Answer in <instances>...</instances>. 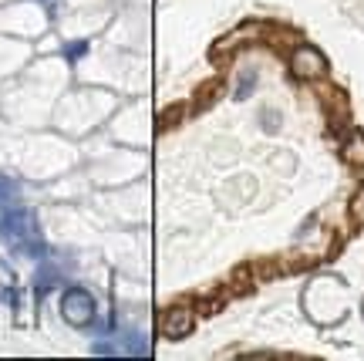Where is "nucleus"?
Listing matches in <instances>:
<instances>
[{"label": "nucleus", "mask_w": 364, "mask_h": 361, "mask_svg": "<svg viewBox=\"0 0 364 361\" xmlns=\"http://www.w3.org/2000/svg\"><path fill=\"white\" fill-rule=\"evenodd\" d=\"M0 244L14 246L21 253H31L34 260L44 257V244L38 236V219H34L31 209H11V213L0 216Z\"/></svg>", "instance_id": "nucleus-1"}, {"label": "nucleus", "mask_w": 364, "mask_h": 361, "mask_svg": "<svg viewBox=\"0 0 364 361\" xmlns=\"http://www.w3.org/2000/svg\"><path fill=\"white\" fill-rule=\"evenodd\" d=\"M61 314H65L68 324L85 328V324H91V318H95V297H91L85 287H68L65 294H61Z\"/></svg>", "instance_id": "nucleus-2"}, {"label": "nucleus", "mask_w": 364, "mask_h": 361, "mask_svg": "<svg viewBox=\"0 0 364 361\" xmlns=\"http://www.w3.org/2000/svg\"><path fill=\"white\" fill-rule=\"evenodd\" d=\"M290 65H294V71H297L300 78H317L327 71V58L317 51V48H297Z\"/></svg>", "instance_id": "nucleus-3"}, {"label": "nucleus", "mask_w": 364, "mask_h": 361, "mask_svg": "<svg viewBox=\"0 0 364 361\" xmlns=\"http://www.w3.org/2000/svg\"><path fill=\"white\" fill-rule=\"evenodd\" d=\"M189 331H193V314H189V310L176 308V310H169V314L162 318V335L172 338V341H179V338H186Z\"/></svg>", "instance_id": "nucleus-4"}, {"label": "nucleus", "mask_w": 364, "mask_h": 361, "mask_svg": "<svg viewBox=\"0 0 364 361\" xmlns=\"http://www.w3.org/2000/svg\"><path fill=\"white\" fill-rule=\"evenodd\" d=\"M344 159L364 166V135H351V139H348V145H344Z\"/></svg>", "instance_id": "nucleus-5"}, {"label": "nucleus", "mask_w": 364, "mask_h": 361, "mask_svg": "<svg viewBox=\"0 0 364 361\" xmlns=\"http://www.w3.org/2000/svg\"><path fill=\"white\" fill-rule=\"evenodd\" d=\"M351 216L354 223H364V189L358 196H354V203H351Z\"/></svg>", "instance_id": "nucleus-6"}, {"label": "nucleus", "mask_w": 364, "mask_h": 361, "mask_svg": "<svg viewBox=\"0 0 364 361\" xmlns=\"http://www.w3.org/2000/svg\"><path fill=\"white\" fill-rule=\"evenodd\" d=\"M11 193H14L11 179H7V176H0V203H7V199H11Z\"/></svg>", "instance_id": "nucleus-7"}, {"label": "nucleus", "mask_w": 364, "mask_h": 361, "mask_svg": "<svg viewBox=\"0 0 364 361\" xmlns=\"http://www.w3.org/2000/svg\"><path fill=\"white\" fill-rule=\"evenodd\" d=\"M85 51H88V44H85V41H78V44H71V48H68V58L75 61V58H81Z\"/></svg>", "instance_id": "nucleus-8"}]
</instances>
